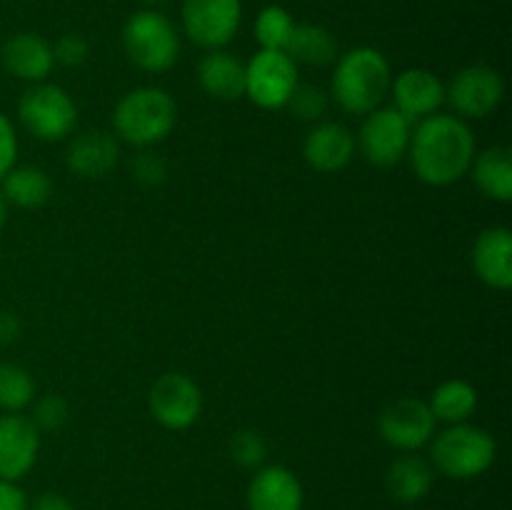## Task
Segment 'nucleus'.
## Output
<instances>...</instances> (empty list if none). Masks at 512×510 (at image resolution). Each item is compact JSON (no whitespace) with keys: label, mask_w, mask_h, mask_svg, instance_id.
Listing matches in <instances>:
<instances>
[{"label":"nucleus","mask_w":512,"mask_h":510,"mask_svg":"<svg viewBox=\"0 0 512 510\" xmlns=\"http://www.w3.org/2000/svg\"><path fill=\"white\" fill-rule=\"evenodd\" d=\"M145 3H148L150 8H155V5H165V3H170V0H145Z\"/></svg>","instance_id":"38"},{"label":"nucleus","mask_w":512,"mask_h":510,"mask_svg":"<svg viewBox=\"0 0 512 510\" xmlns=\"http://www.w3.org/2000/svg\"><path fill=\"white\" fill-rule=\"evenodd\" d=\"M0 183H3L0 195L5 203L23 210L43 208L53 195V180L38 165H15Z\"/></svg>","instance_id":"23"},{"label":"nucleus","mask_w":512,"mask_h":510,"mask_svg":"<svg viewBox=\"0 0 512 510\" xmlns=\"http://www.w3.org/2000/svg\"><path fill=\"white\" fill-rule=\"evenodd\" d=\"M90 45L83 35L78 33H65L63 38L55 40L53 45V58L55 65H65V68H78L88 60Z\"/></svg>","instance_id":"32"},{"label":"nucleus","mask_w":512,"mask_h":510,"mask_svg":"<svg viewBox=\"0 0 512 510\" xmlns=\"http://www.w3.org/2000/svg\"><path fill=\"white\" fill-rule=\"evenodd\" d=\"M430 465L433 470L453 480L480 478L493 468L498 458V443L485 428L473 423L448 425L443 433L433 435Z\"/></svg>","instance_id":"4"},{"label":"nucleus","mask_w":512,"mask_h":510,"mask_svg":"<svg viewBox=\"0 0 512 510\" xmlns=\"http://www.w3.org/2000/svg\"><path fill=\"white\" fill-rule=\"evenodd\" d=\"M178 123V105L168 90L158 85H140L128 90L113 110L115 138L133 148H153L173 133Z\"/></svg>","instance_id":"3"},{"label":"nucleus","mask_w":512,"mask_h":510,"mask_svg":"<svg viewBox=\"0 0 512 510\" xmlns=\"http://www.w3.org/2000/svg\"><path fill=\"white\" fill-rule=\"evenodd\" d=\"M183 33L203 50H223L243 23V0H183Z\"/></svg>","instance_id":"9"},{"label":"nucleus","mask_w":512,"mask_h":510,"mask_svg":"<svg viewBox=\"0 0 512 510\" xmlns=\"http://www.w3.org/2000/svg\"><path fill=\"white\" fill-rule=\"evenodd\" d=\"M5 220H8V203H5V198L0 195V233H3L5 228Z\"/></svg>","instance_id":"37"},{"label":"nucleus","mask_w":512,"mask_h":510,"mask_svg":"<svg viewBox=\"0 0 512 510\" xmlns=\"http://www.w3.org/2000/svg\"><path fill=\"white\" fill-rule=\"evenodd\" d=\"M505 98L503 75L493 65H465L445 85V100L463 120H483L500 108Z\"/></svg>","instance_id":"8"},{"label":"nucleus","mask_w":512,"mask_h":510,"mask_svg":"<svg viewBox=\"0 0 512 510\" xmlns=\"http://www.w3.org/2000/svg\"><path fill=\"white\" fill-rule=\"evenodd\" d=\"M40 430L23 413L0 415V478L23 480L38 463Z\"/></svg>","instance_id":"13"},{"label":"nucleus","mask_w":512,"mask_h":510,"mask_svg":"<svg viewBox=\"0 0 512 510\" xmlns=\"http://www.w3.org/2000/svg\"><path fill=\"white\" fill-rule=\"evenodd\" d=\"M20 325L18 315L8 313V310H0V345H10L20 338Z\"/></svg>","instance_id":"35"},{"label":"nucleus","mask_w":512,"mask_h":510,"mask_svg":"<svg viewBox=\"0 0 512 510\" xmlns=\"http://www.w3.org/2000/svg\"><path fill=\"white\" fill-rule=\"evenodd\" d=\"M18 120L25 133L33 135L35 140L58 143L68 138L78 125V105L68 90L43 80V83L30 85L20 95Z\"/></svg>","instance_id":"6"},{"label":"nucleus","mask_w":512,"mask_h":510,"mask_svg":"<svg viewBox=\"0 0 512 510\" xmlns=\"http://www.w3.org/2000/svg\"><path fill=\"white\" fill-rule=\"evenodd\" d=\"M475 275L493 290H510L512 285V233L505 225L485 228L475 238L470 253Z\"/></svg>","instance_id":"17"},{"label":"nucleus","mask_w":512,"mask_h":510,"mask_svg":"<svg viewBox=\"0 0 512 510\" xmlns=\"http://www.w3.org/2000/svg\"><path fill=\"white\" fill-rule=\"evenodd\" d=\"M298 83V63L285 50L260 48L245 63V98L263 110L285 108Z\"/></svg>","instance_id":"7"},{"label":"nucleus","mask_w":512,"mask_h":510,"mask_svg":"<svg viewBox=\"0 0 512 510\" xmlns=\"http://www.w3.org/2000/svg\"><path fill=\"white\" fill-rule=\"evenodd\" d=\"M435 425L438 420L430 413L428 400L398 398L380 413L378 433L390 448L400 453H418L433 440Z\"/></svg>","instance_id":"12"},{"label":"nucleus","mask_w":512,"mask_h":510,"mask_svg":"<svg viewBox=\"0 0 512 510\" xmlns=\"http://www.w3.org/2000/svg\"><path fill=\"white\" fill-rule=\"evenodd\" d=\"M245 503L248 510H303L305 490L285 465H263L250 478Z\"/></svg>","instance_id":"16"},{"label":"nucleus","mask_w":512,"mask_h":510,"mask_svg":"<svg viewBox=\"0 0 512 510\" xmlns=\"http://www.w3.org/2000/svg\"><path fill=\"white\" fill-rule=\"evenodd\" d=\"M148 408L165 430H188L203 415V390L185 373H163L150 388Z\"/></svg>","instance_id":"11"},{"label":"nucleus","mask_w":512,"mask_h":510,"mask_svg":"<svg viewBox=\"0 0 512 510\" xmlns=\"http://www.w3.org/2000/svg\"><path fill=\"white\" fill-rule=\"evenodd\" d=\"M478 143L468 120L448 113H433L420 120L410 135V168L415 178L433 188H445L470 173Z\"/></svg>","instance_id":"1"},{"label":"nucleus","mask_w":512,"mask_h":510,"mask_svg":"<svg viewBox=\"0 0 512 510\" xmlns=\"http://www.w3.org/2000/svg\"><path fill=\"white\" fill-rule=\"evenodd\" d=\"M285 53L293 63L310 65V68H325L338 60V40L328 28L315 23H295Z\"/></svg>","instance_id":"24"},{"label":"nucleus","mask_w":512,"mask_h":510,"mask_svg":"<svg viewBox=\"0 0 512 510\" xmlns=\"http://www.w3.org/2000/svg\"><path fill=\"white\" fill-rule=\"evenodd\" d=\"M28 510H75V505L60 493H43L33 500Z\"/></svg>","instance_id":"36"},{"label":"nucleus","mask_w":512,"mask_h":510,"mask_svg":"<svg viewBox=\"0 0 512 510\" xmlns=\"http://www.w3.org/2000/svg\"><path fill=\"white\" fill-rule=\"evenodd\" d=\"M428 408L435 420H443L448 425L468 423L470 415L478 408V390L468 380L450 378L433 390Z\"/></svg>","instance_id":"25"},{"label":"nucleus","mask_w":512,"mask_h":510,"mask_svg":"<svg viewBox=\"0 0 512 510\" xmlns=\"http://www.w3.org/2000/svg\"><path fill=\"white\" fill-rule=\"evenodd\" d=\"M28 495L13 480L0 478V510H28Z\"/></svg>","instance_id":"34"},{"label":"nucleus","mask_w":512,"mask_h":510,"mask_svg":"<svg viewBox=\"0 0 512 510\" xmlns=\"http://www.w3.org/2000/svg\"><path fill=\"white\" fill-rule=\"evenodd\" d=\"M393 108L410 123H420L428 115L438 113L445 103V83L428 68H408L390 83Z\"/></svg>","instance_id":"14"},{"label":"nucleus","mask_w":512,"mask_h":510,"mask_svg":"<svg viewBox=\"0 0 512 510\" xmlns=\"http://www.w3.org/2000/svg\"><path fill=\"white\" fill-rule=\"evenodd\" d=\"M475 185L485 198L495 203H510L512 200V153L505 145H493L483 153H475L470 165Z\"/></svg>","instance_id":"22"},{"label":"nucleus","mask_w":512,"mask_h":510,"mask_svg":"<svg viewBox=\"0 0 512 510\" xmlns=\"http://www.w3.org/2000/svg\"><path fill=\"white\" fill-rule=\"evenodd\" d=\"M198 83L210 98L233 103L245 95V63L228 50H208L198 65Z\"/></svg>","instance_id":"21"},{"label":"nucleus","mask_w":512,"mask_h":510,"mask_svg":"<svg viewBox=\"0 0 512 510\" xmlns=\"http://www.w3.org/2000/svg\"><path fill=\"white\" fill-rule=\"evenodd\" d=\"M123 48L135 68L145 73H168L180 58V33L168 15L143 8L125 20Z\"/></svg>","instance_id":"5"},{"label":"nucleus","mask_w":512,"mask_h":510,"mask_svg":"<svg viewBox=\"0 0 512 510\" xmlns=\"http://www.w3.org/2000/svg\"><path fill=\"white\" fill-rule=\"evenodd\" d=\"M330 80V93L340 110L350 115H368L390 95L393 68L378 48L358 45L338 55Z\"/></svg>","instance_id":"2"},{"label":"nucleus","mask_w":512,"mask_h":510,"mask_svg":"<svg viewBox=\"0 0 512 510\" xmlns=\"http://www.w3.org/2000/svg\"><path fill=\"white\" fill-rule=\"evenodd\" d=\"M0 60H3L5 73L30 85L48 80L55 68L53 45L38 33L10 35L0 50Z\"/></svg>","instance_id":"18"},{"label":"nucleus","mask_w":512,"mask_h":510,"mask_svg":"<svg viewBox=\"0 0 512 510\" xmlns=\"http://www.w3.org/2000/svg\"><path fill=\"white\" fill-rule=\"evenodd\" d=\"M355 135L338 120H320L303 140V158L318 173H340L355 155Z\"/></svg>","instance_id":"15"},{"label":"nucleus","mask_w":512,"mask_h":510,"mask_svg":"<svg viewBox=\"0 0 512 510\" xmlns=\"http://www.w3.org/2000/svg\"><path fill=\"white\" fill-rule=\"evenodd\" d=\"M30 405H33L30 420H33L38 430H60L70 420L68 400L58 393H45L43 398H38Z\"/></svg>","instance_id":"30"},{"label":"nucleus","mask_w":512,"mask_h":510,"mask_svg":"<svg viewBox=\"0 0 512 510\" xmlns=\"http://www.w3.org/2000/svg\"><path fill=\"white\" fill-rule=\"evenodd\" d=\"M230 458L245 470H258L265 465V458H268V440L263 438V433L258 430L243 428L238 433H233L228 443Z\"/></svg>","instance_id":"28"},{"label":"nucleus","mask_w":512,"mask_h":510,"mask_svg":"<svg viewBox=\"0 0 512 510\" xmlns=\"http://www.w3.org/2000/svg\"><path fill=\"white\" fill-rule=\"evenodd\" d=\"M413 123L390 108H375L365 115L355 138V148L375 168H393L408 155Z\"/></svg>","instance_id":"10"},{"label":"nucleus","mask_w":512,"mask_h":510,"mask_svg":"<svg viewBox=\"0 0 512 510\" xmlns=\"http://www.w3.org/2000/svg\"><path fill=\"white\" fill-rule=\"evenodd\" d=\"M120 160V140L108 130H85L75 135L65 153L70 173L85 180L105 178Z\"/></svg>","instance_id":"19"},{"label":"nucleus","mask_w":512,"mask_h":510,"mask_svg":"<svg viewBox=\"0 0 512 510\" xmlns=\"http://www.w3.org/2000/svg\"><path fill=\"white\" fill-rule=\"evenodd\" d=\"M285 108L293 113V118L305 120V123H320V120H325V115H328L330 98L325 90L318 88V85L298 83V88L293 90V95H290Z\"/></svg>","instance_id":"29"},{"label":"nucleus","mask_w":512,"mask_h":510,"mask_svg":"<svg viewBox=\"0 0 512 510\" xmlns=\"http://www.w3.org/2000/svg\"><path fill=\"white\" fill-rule=\"evenodd\" d=\"M295 18L283 5H265L255 18V40L263 50H285L293 35Z\"/></svg>","instance_id":"27"},{"label":"nucleus","mask_w":512,"mask_h":510,"mask_svg":"<svg viewBox=\"0 0 512 510\" xmlns=\"http://www.w3.org/2000/svg\"><path fill=\"white\" fill-rule=\"evenodd\" d=\"M130 175L143 188H158L165 180V175H168V168H165V160L160 155L143 150V153H138L130 160Z\"/></svg>","instance_id":"31"},{"label":"nucleus","mask_w":512,"mask_h":510,"mask_svg":"<svg viewBox=\"0 0 512 510\" xmlns=\"http://www.w3.org/2000/svg\"><path fill=\"white\" fill-rule=\"evenodd\" d=\"M35 398V380L23 365L0 363V410L23 413Z\"/></svg>","instance_id":"26"},{"label":"nucleus","mask_w":512,"mask_h":510,"mask_svg":"<svg viewBox=\"0 0 512 510\" xmlns=\"http://www.w3.org/2000/svg\"><path fill=\"white\" fill-rule=\"evenodd\" d=\"M435 483V470L430 460L423 455L403 453L388 465L385 473V488L395 503L415 505L433 490Z\"/></svg>","instance_id":"20"},{"label":"nucleus","mask_w":512,"mask_h":510,"mask_svg":"<svg viewBox=\"0 0 512 510\" xmlns=\"http://www.w3.org/2000/svg\"><path fill=\"white\" fill-rule=\"evenodd\" d=\"M18 165V133L13 120L0 113V180Z\"/></svg>","instance_id":"33"}]
</instances>
